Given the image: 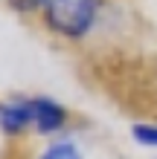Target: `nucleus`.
Returning <instances> with one entry per match:
<instances>
[{
    "instance_id": "nucleus-2",
    "label": "nucleus",
    "mask_w": 157,
    "mask_h": 159,
    "mask_svg": "<svg viewBox=\"0 0 157 159\" xmlns=\"http://www.w3.org/2000/svg\"><path fill=\"white\" fill-rule=\"evenodd\" d=\"M29 101H32V130L35 133H55V130L64 127L67 110L58 101H52L47 96H35Z\"/></svg>"
},
{
    "instance_id": "nucleus-1",
    "label": "nucleus",
    "mask_w": 157,
    "mask_h": 159,
    "mask_svg": "<svg viewBox=\"0 0 157 159\" xmlns=\"http://www.w3.org/2000/svg\"><path fill=\"white\" fill-rule=\"evenodd\" d=\"M99 12V0H41L44 23L55 35L79 41L93 29Z\"/></svg>"
},
{
    "instance_id": "nucleus-6",
    "label": "nucleus",
    "mask_w": 157,
    "mask_h": 159,
    "mask_svg": "<svg viewBox=\"0 0 157 159\" xmlns=\"http://www.w3.org/2000/svg\"><path fill=\"white\" fill-rule=\"evenodd\" d=\"M12 9L17 12H35V9H41V0H6Z\"/></svg>"
},
{
    "instance_id": "nucleus-4",
    "label": "nucleus",
    "mask_w": 157,
    "mask_h": 159,
    "mask_svg": "<svg viewBox=\"0 0 157 159\" xmlns=\"http://www.w3.org/2000/svg\"><path fill=\"white\" fill-rule=\"evenodd\" d=\"M38 159H85L79 151V145L73 142V139H55L52 145H47L41 151Z\"/></svg>"
},
{
    "instance_id": "nucleus-5",
    "label": "nucleus",
    "mask_w": 157,
    "mask_h": 159,
    "mask_svg": "<svg viewBox=\"0 0 157 159\" xmlns=\"http://www.w3.org/2000/svg\"><path fill=\"white\" fill-rule=\"evenodd\" d=\"M131 139L143 148H157V125L137 121V125H131Z\"/></svg>"
},
{
    "instance_id": "nucleus-3",
    "label": "nucleus",
    "mask_w": 157,
    "mask_h": 159,
    "mask_svg": "<svg viewBox=\"0 0 157 159\" xmlns=\"http://www.w3.org/2000/svg\"><path fill=\"white\" fill-rule=\"evenodd\" d=\"M0 130L6 136H17L32 130V101L29 98H6L0 104Z\"/></svg>"
}]
</instances>
